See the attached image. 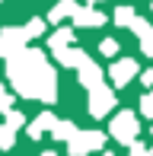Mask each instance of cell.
Masks as SVG:
<instances>
[{"mask_svg": "<svg viewBox=\"0 0 153 156\" xmlns=\"http://www.w3.org/2000/svg\"><path fill=\"white\" fill-rule=\"evenodd\" d=\"M141 115L144 118H153V93H147L141 99Z\"/></svg>", "mask_w": 153, "mask_h": 156, "instance_id": "21", "label": "cell"}, {"mask_svg": "<svg viewBox=\"0 0 153 156\" xmlns=\"http://www.w3.org/2000/svg\"><path fill=\"white\" fill-rule=\"evenodd\" d=\"M137 61H131V58H118L115 64H112V70H109V76H112V83L115 86H128L131 80L137 76Z\"/></svg>", "mask_w": 153, "mask_h": 156, "instance_id": "6", "label": "cell"}, {"mask_svg": "<svg viewBox=\"0 0 153 156\" xmlns=\"http://www.w3.org/2000/svg\"><path fill=\"white\" fill-rule=\"evenodd\" d=\"M99 51L105 54V58H115V54H118V41L115 38H102L99 41Z\"/></svg>", "mask_w": 153, "mask_h": 156, "instance_id": "18", "label": "cell"}, {"mask_svg": "<svg viewBox=\"0 0 153 156\" xmlns=\"http://www.w3.org/2000/svg\"><path fill=\"white\" fill-rule=\"evenodd\" d=\"M73 23H76V29H96V26L105 23V16H102L99 10H93V6H76Z\"/></svg>", "mask_w": 153, "mask_h": 156, "instance_id": "8", "label": "cell"}, {"mask_svg": "<svg viewBox=\"0 0 153 156\" xmlns=\"http://www.w3.org/2000/svg\"><path fill=\"white\" fill-rule=\"evenodd\" d=\"M137 131H141V121H137L134 112H118L112 118V127H109V134H112L118 144H134Z\"/></svg>", "mask_w": 153, "mask_h": 156, "instance_id": "2", "label": "cell"}, {"mask_svg": "<svg viewBox=\"0 0 153 156\" xmlns=\"http://www.w3.org/2000/svg\"><path fill=\"white\" fill-rule=\"evenodd\" d=\"M83 3H86V6H96V3H102V0H83Z\"/></svg>", "mask_w": 153, "mask_h": 156, "instance_id": "24", "label": "cell"}, {"mask_svg": "<svg viewBox=\"0 0 153 156\" xmlns=\"http://www.w3.org/2000/svg\"><path fill=\"white\" fill-rule=\"evenodd\" d=\"M102 156H115V153H102Z\"/></svg>", "mask_w": 153, "mask_h": 156, "instance_id": "26", "label": "cell"}, {"mask_svg": "<svg viewBox=\"0 0 153 156\" xmlns=\"http://www.w3.org/2000/svg\"><path fill=\"white\" fill-rule=\"evenodd\" d=\"M76 70H80V83H83L86 89H96V86H102V67H99L96 61L83 58V61H80V67H76Z\"/></svg>", "mask_w": 153, "mask_h": 156, "instance_id": "7", "label": "cell"}, {"mask_svg": "<svg viewBox=\"0 0 153 156\" xmlns=\"http://www.w3.org/2000/svg\"><path fill=\"white\" fill-rule=\"evenodd\" d=\"M67 144H70V147H67L70 156H86V153L99 150V147H105V134H102V131H76Z\"/></svg>", "mask_w": 153, "mask_h": 156, "instance_id": "3", "label": "cell"}, {"mask_svg": "<svg viewBox=\"0 0 153 156\" xmlns=\"http://www.w3.org/2000/svg\"><path fill=\"white\" fill-rule=\"evenodd\" d=\"M131 29H134V35L141 38V51L153 58V26L147 23V19H137V16H134V23H131Z\"/></svg>", "mask_w": 153, "mask_h": 156, "instance_id": "9", "label": "cell"}, {"mask_svg": "<svg viewBox=\"0 0 153 156\" xmlns=\"http://www.w3.org/2000/svg\"><path fill=\"white\" fill-rule=\"evenodd\" d=\"M89 115L93 118H105L109 112L115 108V102H118V96L112 93L109 86H96V89H89Z\"/></svg>", "mask_w": 153, "mask_h": 156, "instance_id": "5", "label": "cell"}, {"mask_svg": "<svg viewBox=\"0 0 153 156\" xmlns=\"http://www.w3.org/2000/svg\"><path fill=\"white\" fill-rule=\"evenodd\" d=\"M83 58H86V54H83L76 45H67V48H61V51H54V61H58L61 67H80Z\"/></svg>", "mask_w": 153, "mask_h": 156, "instance_id": "10", "label": "cell"}, {"mask_svg": "<svg viewBox=\"0 0 153 156\" xmlns=\"http://www.w3.org/2000/svg\"><path fill=\"white\" fill-rule=\"evenodd\" d=\"M112 19H115L118 26H131V23H134V10H131V6H118Z\"/></svg>", "mask_w": 153, "mask_h": 156, "instance_id": "17", "label": "cell"}, {"mask_svg": "<svg viewBox=\"0 0 153 156\" xmlns=\"http://www.w3.org/2000/svg\"><path fill=\"white\" fill-rule=\"evenodd\" d=\"M150 131H153V127H150Z\"/></svg>", "mask_w": 153, "mask_h": 156, "instance_id": "27", "label": "cell"}, {"mask_svg": "<svg viewBox=\"0 0 153 156\" xmlns=\"http://www.w3.org/2000/svg\"><path fill=\"white\" fill-rule=\"evenodd\" d=\"M73 13H76V0H61V3L48 13V19H51V23H61V19H73Z\"/></svg>", "mask_w": 153, "mask_h": 156, "instance_id": "12", "label": "cell"}, {"mask_svg": "<svg viewBox=\"0 0 153 156\" xmlns=\"http://www.w3.org/2000/svg\"><path fill=\"white\" fill-rule=\"evenodd\" d=\"M41 156H58V153H54V150H45V153H41Z\"/></svg>", "mask_w": 153, "mask_h": 156, "instance_id": "25", "label": "cell"}, {"mask_svg": "<svg viewBox=\"0 0 153 156\" xmlns=\"http://www.w3.org/2000/svg\"><path fill=\"white\" fill-rule=\"evenodd\" d=\"M54 124H58V118H54L51 112H41V115H38V118H35V121H32L29 127H26V131H29V137H32V140H38L41 134H45V131H51Z\"/></svg>", "mask_w": 153, "mask_h": 156, "instance_id": "11", "label": "cell"}, {"mask_svg": "<svg viewBox=\"0 0 153 156\" xmlns=\"http://www.w3.org/2000/svg\"><path fill=\"white\" fill-rule=\"evenodd\" d=\"M26 45H29V38H26L23 26H6L0 32V58H13V54L26 51Z\"/></svg>", "mask_w": 153, "mask_h": 156, "instance_id": "4", "label": "cell"}, {"mask_svg": "<svg viewBox=\"0 0 153 156\" xmlns=\"http://www.w3.org/2000/svg\"><path fill=\"white\" fill-rule=\"evenodd\" d=\"M70 41H73V32L70 29H58V32H51L48 45H51V51H61V48H67Z\"/></svg>", "mask_w": 153, "mask_h": 156, "instance_id": "13", "label": "cell"}, {"mask_svg": "<svg viewBox=\"0 0 153 156\" xmlns=\"http://www.w3.org/2000/svg\"><path fill=\"white\" fill-rule=\"evenodd\" d=\"M6 127H10V131H16V127H23L26 124V118L19 115V112H6V121H3Z\"/></svg>", "mask_w": 153, "mask_h": 156, "instance_id": "19", "label": "cell"}, {"mask_svg": "<svg viewBox=\"0 0 153 156\" xmlns=\"http://www.w3.org/2000/svg\"><path fill=\"white\" fill-rule=\"evenodd\" d=\"M73 134H76V124L73 121H61V118H58V124L51 127V137L54 140H70Z\"/></svg>", "mask_w": 153, "mask_h": 156, "instance_id": "14", "label": "cell"}, {"mask_svg": "<svg viewBox=\"0 0 153 156\" xmlns=\"http://www.w3.org/2000/svg\"><path fill=\"white\" fill-rule=\"evenodd\" d=\"M141 80H144V86H153V70H144Z\"/></svg>", "mask_w": 153, "mask_h": 156, "instance_id": "23", "label": "cell"}, {"mask_svg": "<svg viewBox=\"0 0 153 156\" xmlns=\"http://www.w3.org/2000/svg\"><path fill=\"white\" fill-rule=\"evenodd\" d=\"M23 32H26V38H38V35L45 32V19H29V23L23 26Z\"/></svg>", "mask_w": 153, "mask_h": 156, "instance_id": "15", "label": "cell"}, {"mask_svg": "<svg viewBox=\"0 0 153 156\" xmlns=\"http://www.w3.org/2000/svg\"><path fill=\"white\" fill-rule=\"evenodd\" d=\"M6 76H10L16 96L23 99H41V102L58 99V76L38 48H26V51L6 58Z\"/></svg>", "mask_w": 153, "mask_h": 156, "instance_id": "1", "label": "cell"}, {"mask_svg": "<svg viewBox=\"0 0 153 156\" xmlns=\"http://www.w3.org/2000/svg\"><path fill=\"white\" fill-rule=\"evenodd\" d=\"M13 99H16V96H13L10 89L0 86V112H13Z\"/></svg>", "mask_w": 153, "mask_h": 156, "instance_id": "20", "label": "cell"}, {"mask_svg": "<svg viewBox=\"0 0 153 156\" xmlns=\"http://www.w3.org/2000/svg\"><path fill=\"white\" fill-rule=\"evenodd\" d=\"M13 144H16V131L0 124V150H13Z\"/></svg>", "mask_w": 153, "mask_h": 156, "instance_id": "16", "label": "cell"}, {"mask_svg": "<svg viewBox=\"0 0 153 156\" xmlns=\"http://www.w3.org/2000/svg\"><path fill=\"white\" fill-rule=\"evenodd\" d=\"M131 150H128V156H150V150L141 144V140H134V144H128Z\"/></svg>", "mask_w": 153, "mask_h": 156, "instance_id": "22", "label": "cell"}]
</instances>
